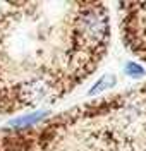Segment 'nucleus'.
I'll return each mask as SVG.
<instances>
[{
  "label": "nucleus",
  "mask_w": 146,
  "mask_h": 151,
  "mask_svg": "<svg viewBox=\"0 0 146 151\" xmlns=\"http://www.w3.org/2000/svg\"><path fill=\"white\" fill-rule=\"evenodd\" d=\"M108 38V21L105 12L100 7H93L81 17L76 31V45H81L84 52L96 50Z\"/></svg>",
  "instance_id": "nucleus-1"
},
{
  "label": "nucleus",
  "mask_w": 146,
  "mask_h": 151,
  "mask_svg": "<svg viewBox=\"0 0 146 151\" xmlns=\"http://www.w3.org/2000/svg\"><path fill=\"white\" fill-rule=\"evenodd\" d=\"M114 83H115V77H114V76H103L96 84H95V88L89 91V94L93 96V94H96V93H101V91H105L107 88H110Z\"/></svg>",
  "instance_id": "nucleus-2"
},
{
  "label": "nucleus",
  "mask_w": 146,
  "mask_h": 151,
  "mask_svg": "<svg viewBox=\"0 0 146 151\" xmlns=\"http://www.w3.org/2000/svg\"><path fill=\"white\" fill-rule=\"evenodd\" d=\"M126 72L131 76V77H139V76H143L145 70H143L139 65H136V64H132V62H131V64H127V65H126Z\"/></svg>",
  "instance_id": "nucleus-3"
},
{
  "label": "nucleus",
  "mask_w": 146,
  "mask_h": 151,
  "mask_svg": "<svg viewBox=\"0 0 146 151\" xmlns=\"http://www.w3.org/2000/svg\"><path fill=\"white\" fill-rule=\"evenodd\" d=\"M43 117V113H38V115H28V117H22V119H19V120H16V125H21V124H31L35 122V120H38V119H41Z\"/></svg>",
  "instance_id": "nucleus-4"
}]
</instances>
